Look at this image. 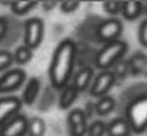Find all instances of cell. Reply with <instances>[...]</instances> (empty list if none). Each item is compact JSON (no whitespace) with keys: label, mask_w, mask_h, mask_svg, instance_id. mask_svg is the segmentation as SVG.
I'll return each mask as SVG.
<instances>
[{"label":"cell","mask_w":147,"mask_h":136,"mask_svg":"<svg viewBox=\"0 0 147 136\" xmlns=\"http://www.w3.org/2000/svg\"><path fill=\"white\" fill-rule=\"evenodd\" d=\"M76 59V44L73 40H62L54 49L49 65V79L54 89L62 90L71 78Z\"/></svg>","instance_id":"6da1fadb"},{"label":"cell","mask_w":147,"mask_h":136,"mask_svg":"<svg viewBox=\"0 0 147 136\" xmlns=\"http://www.w3.org/2000/svg\"><path fill=\"white\" fill-rule=\"evenodd\" d=\"M128 49V44L127 41L123 40H114L111 43H106L103 44V47L96 52L95 59H93V63L98 70L105 71V70H109L112 65L119 62L122 57L125 55Z\"/></svg>","instance_id":"7a4b0ae2"},{"label":"cell","mask_w":147,"mask_h":136,"mask_svg":"<svg viewBox=\"0 0 147 136\" xmlns=\"http://www.w3.org/2000/svg\"><path fill=\"white\" fill-rule=\"evenodd\" d=\"M125 120L131 128V133H144L147 130V93L134 98L127 108Z\"/></svg>","instance_id":"3957f363"},{"label":"cell","mask_w":147,"mask_h":136,"mask_svg":"<svg viewBox=\"0 0 147 136\" xmlns=\"http://www.w3.org/2000/svg\"><path fill=\"white\" fill-rule=\"evenodd\" d=\"M45 37V22L40 18H30L24 24V46L35 49L41 44Z\"/></svg>","instance_id":"277c9868"},{"label":"cell","mask_w":147,"mask_h":136,"mask_svg":"<svg viewBox=\"0 0 147 136\" xmlns=\"http://www.w3.org/2000/svg\"><path fill=\"white\" fill-rule=\"evenodd\" d=\"M123 32V24L120 19L117 18H109L105 19L103 22H100V25L96 27L95 38L98 43H111L114 40H119V37Z\"/></svg>","instance_id":"5b68a950"},{"label":"cell","mask_w":147,"mask_h":136,"mask_svg":"<svg viewBox=\"0 0 147 136\" xmlns=\"http://www.w3.org/2000/svg\"><path fill=\"white\" fill-rule=\"evenodd\" d=\"M114 84H115V74L111 70H105V71H100L96 76H93V81L89 87V92L92 97L101 98L108 95V92L112 89Z\"/></svg>","instance_id":"8992f818"},{"label":"cell","mask_w":147,"mask_h":136,"mask_svg":"<svg viewBox=\"0 0 147 136\" xmlns=\"http://www.w3.org/2000/svg\"><path fill=\"white\" fill-rule=\"evenodd\" d=\"M27 74L22 68H13L0 76V93H10L14 92L24 84Z\"/></svg>","instance_id":"52a82bcc"},{"label":"cell","mask_w":147,"mask_h":136,"mask_svg":"<svg viewBox=\"0 0 147 136\" xmlns=\"http://www.w3.org/2000/svg\"><path fill=\"white\" fill-rule=\"evenodd\" d=\"M27 117L24 114H16L8 122L0 127V136H26L27 133Z\"/></svg>","instance_id":"ba28073f"},{"label":"cell","mask_w":147,"mask_h":136,"mask_svg":"<svg viewBox=\"0 0 147 136\" xmlns=\"http://www.w3.org/2000/svg\"><path fill=\"white\" fill-rule=\"evenodd\" d=\"M67 122L71 136H86L89 123H87V116L84 112V109H71Z\"/></svg>","instance_id":"9c48e42d"},{"label":"cell","mask_w":147,"mask_h":136,"mask_svg":"<svg viewBox=\"0 0 147 136\" xmlns=\"http://www.w3.org/2000/svg\"><path fill=\"white\" fill-rule=\"evenodd\" d=\"M21 108H22L21 98L13 97V95L0 98V127L3 125L5 122H8L13 116L19 114Z\"/></svg>","instance_id":"30bf717a"},{"label":"cell","mask_w":147,"mask_h":136,"mask_svg":"<svg viewBox=\"0 0 147 136\" xmlns=\"http://www.w3.org/2000/svg\"><path fill=\"white\" fill-rule=\"evenodd\" d=\"M92 81H93V68L92 66H82L79 71H76L71 85L74 87V90H76L78 93H81V92L87 90V89L90 87Z\"/></svg>","instance_id":"8fae6325"},{"label":"cell","mask_w":147,"mask_h":136,"mask_svg":"<svg viewBox=\"0 0 147 136\" xmlns=\"http://www.w3.org/2000/svg\"><path fill=\"white\" fill-rule=\"evenodd\" d=\"M40 90H41V79L38 76H32V78L27 81L26 87H24V92H22V104H33L35 100L38 98L40 95Z\"/></svg>","instance_id":"7c38bea8"},{"label":"cell","mask_w":147,"mask_h":136,"mask_svg":"<svg viewBox=\"0 0 147 136\" xmlns=\"http://www.w3.org/2000/svg\"><path fill=\"white\" fill-rule=\"evenodd\" d=\"M106 135L108 136H131V128L125 117L112 119L106 125Z\"/></svg>","instance_id":"4fadbf2b"},{"label":"cell","mask_w":147,"mask_h":136,"mask_svg":"<svg viewBox=\"0 0 147 136\" xmlns=\"http://www.w3.org/2000/svg\"><path fill=\"white\" fill-rule=\"evenodd\" d=\"M120 13L127 21H134L138 16L142 13V2L138 0H130V2H122V9Z\"/></svg>","instance_id":"5bb4252c"},{"label":"cell","mask_w":147,"mask_h":136,"mask_svg":"<svg viewBox=\"0 0 147 136\" xmlns=\"http://www.w3.org/2000/svg\"><path fill=\"white\" fill-rule=\"evenodd\" d=\"M78 92L74 90V87L71 84H67L63 89H62V93H60V98H59V106L60 109H68L71 104L76 101L78 98Z\"/></svg>","instance_id":"9a60e30c"},{"label":"cell","mask_w":147,"mask_h":136,"mask_svg":"<svg viewBox=\"0 0 147 136\" xmlns=\"http://www.w3.org/2000/svg\"><path fill=\"white\" fill-rule=\"evenodd\" d=\"M93 108H95V112L98 114L100 117H105V116H108V114H111L112 111H114L115 100L112 97H109V95H106V97L98 98V101L93 104Z\"/></svg>","instance_id":"2e32d148"},{"label":"cell","mask_w":147,"mask_h":136,"mask_svg":"<svg viewBox=\"0 0 147 136\" xmlns=\"http://www.w3.org/2000/svg\"><path fill=\"white\" fill-rule=\"evenodd\" d=\"M46 133V122L41 117L35 116L27 120V135L29 136H45Z\"/></svg>","instance_id":"e0dca14e"},{"label":"cell","mask_w":147,"mask_h":136,"mask_svg":"<svg viewBox=\"0 0 147 136\" xmlns=\"http://www.w3.org/2000/svg\"><path fill=\"white\" fill-rule=\"evenodd\" d=\"M11 55H13V62H16L18 65H26L33 59V51L29 49L27 46H24V44H21L14 49V52Z\"/></svg>","instance_id":"ac0fdd59"},{"label":"cell","mask_w":147,"mask_h":136,"mask_svg":"<svg viewBox=\"0 0 147 136\" xmlns=\"http://www.w3.org/2000/svg\"><path fill=\"white\" fill-rule=\"evenodd\" d=\"M38 5L36 2H11L10 3V9L13 11V14H18V16H24L33 9L35 6Z\"/></svg>","instance_id":"d6986e66"},{"label":"cell","mask_w":147,"mask_h":136,"mask_svg":"<svg viewBox=\"0 0 147 136\" xmlns=\"http://www.w3.org/2000/svg\"><path fill=\"white\" fill-rule=\"evenodd\" d=\"M87 136H105L106 135V123L103 120H93L87 127Z\"/></svg>","instance_id":"ffe728a7"},{"label":"cell","mask_w":147,"mask_h":136,"mask_svg":"<svg viewBox=\"0 0 147 136\" xmlns=\"http://www.w3.org/2000/svg\"><path fill=\"white\" fill-rule=\"evenodd\" d=\"M11 63H13V55H11V52L2 49L0 51V73L5 71L7 68H10Z\"/></svg>","instance_id":"44dd1931"},{"label":"cell","mask_w":147,"mask_h":136,"mask_svg":"<svg viewBox=\"0 0 147 136\" xmlns=\"http://www.w3.org/2000/svg\"><path fill=\"white\" fill-rule=\"evenodd\" d=\"M103 9H105L108 14H111L114 18L115 14H119L122 9V2H105L103 3Z\"/></svg>","instance_id":"7402d4cb"},{"label":"cell","mask_w":147,"mask_h":136,"mask_svg":"<svg viewBox=\"0 0 147 136\" xmlns=\"http://www.w3.org/2000/svg\"><path fill=\"white\" fill-rule=\"evenodd\" d=\"M81 3L76 2V0H71V2H62L60 3V9L62 13H65V14H70V13H74L78 8H79Z\"/></svg>","instance_id":"603a6c76"},{"label":"cell","mask_w":147,"mask_h":136,"mask_svg":"<svg viewBox=\"0 0 147 136\" xmlns=\"http://www.w3.org/2000/svg\"><path fill=\"white\" fill-rule=\"evenodd\" d=\"M138 38H139V43L144 47H147V19L141 22L139 30H138Z\"/></svg>","instance_id":"cb8c5ba5"},{"label":"cell","mask_w":147,"mask_h":136,"mask_svg":"<svg viewBox=\"0 0 147 136\" xmlns=\"http://www.w3.org/2000/svg\"><path fill=\"white\" fill-rule=\"evenodd\" d=\"M7 32H8V19L5 16H0V41L5 38Z\"/></svg>","instance_id":"d4e9b609"}]
</instances>
